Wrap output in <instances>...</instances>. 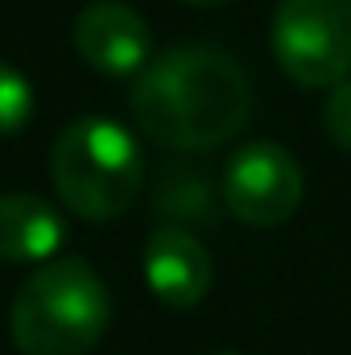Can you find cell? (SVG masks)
Instances as JSON below:
<instances>
[{"label": "cell", "instance_id": "1", "mask_svg": "<svg viewBox=\"0 0 351 355\" xmlns=\"http://www.w3.org/2000/svg\"><path fill=\"white\" fill-rule=\"evenodd\" d=\"M137 128L170 149L203 153L228 145L252 116V83L244 67L215 46H174L149 58L132 83Z\"/></svg>", "mask_w": 351, "mask_h": 355}, {"label": "cell", "instance_id": "2", "mask_svg": "<svg viewBox=\"0 0 351 355\" xmlns=\"http://www.w3.org/2000/svg\"><path fill=\"white\" fill-rule=\"evenodd\" d=\"M112 322V293L83 257L37 265L8 306V339L21 355H91Z\"/></svg>", "mask_w": 351, "mask_h": 355}, {"label": "cell", "instance_id": "3", "mask_svg": "<svg viewBox=\"0 0 351 355\" xmlns=\"http://www.w3.org/2000/svg\"><path fill=\"white\" fill-rule=\"evenodd\" d=\"M50 182L71 215L108 223L137 202L145 186V157L124 124L108 116H83L58 132L50 149Z\"/></svg>", "mask_w": 351, "mask_h": 355}, {"label": "cell", "instance_id": "4", "mask_svg": "<svg viewBox=\"0 0 351 355\" xmlns=\"http://www.w3.org/2000/svg\"><path fill=\"white\" fill-rule=\"evenodd\" d=\"M268 46L298 87L331 91L351 79V0H281Z\"/></svg>", "mask_w": 351, "mask_h": 355}, {"label": "cell", "instance_id": "5", "mask_svg": "<svg viewBox=\"0 0 351 355\" xmlns=\"http://www.w3.org/2000/svg\"><path fill=\"white\" fill-rule=\"evenodd\" d=\"M219 194L228 211L248 227H281L293 219L306 194V174L298 157L277 141H248L240 145L219 178Z\"/></svg>", "mask_w": 351, "mask_h": 355}, {"label": "cell", "instance_id": "6", "mask_svg": "<svg viewBox=\"0 0 351 355\" xmlns=\"http://www.w3.org/2000/svg\"><path fill=\"white\" fill-rule=\"evenodd\" d=\"M71 46L95 75L137 79L153 58V33L145 17L124 0H91L71 25Z\"/></svg>", "mask_w": 351, "mask_h": 355}, {"label": "cell", "instance_id": "7", "mask_svg": "<svg viewBox=\"0 0 351 355\" xmlns=\"http://www.w3.org/2000/svg\"><path fill=\"white\" fill-rule=\"evenodd\" d=\"M211 281H215V265H211L207 244L190 227L162 219L145 240V285H149V293L162 306L190 310L211 293Z\"/></svg>", "mask_w": 351, "mask_h": 355}, {"label": "cell", "instance_id": "8", "mask_svg": "<svg viewBox=\"0 0 351 355\" xmlns=\"http://www.w3.org/2000/svg\"><path fill=\"white\" fill-rule=\"evenodd\" d=\"M67 223L58 207L33 190L0 194V261L4 265H46L62 248Z\"/></svg>", "mask_w": 351, "mask_h": 355}, {"label": "cell", "instance_id": "9", "mask_svg": "<svg viewBox=\"0 0 351 355\" xmlns=\"http://www.w3.org/2000/svg\"><path fill=\"white\" fill-rule=\"evenodd\" d=\"M157 211H166V219L182 227H207L215 219V194L198 174L170 170L157 186Z\"/></svg>", "mask_w": 351, "mask_h": 355}, {"label": "cell", "instance_id": "10", "mask_svg": "<svg viewBox=\"0 0 351 355\" xmlns=\"http://www.w3.org/2000/svg\"><path fill=\"white\" fill-rule=\"evenodd\" d=\"M33 116V87L29 79L0 58V137H17Z\"/></svg>", "mask_w": 351, "mask_h": 355}, {"label": "cell", "instance_id": "11", "mask_svg": "<svg viewBox=\"0 0 351 355\" xmlns=\"http://www.w3.org/2000/svg\"><path fill=\"white\" fill-rule=\"evenodd\" d=\"M323 128H327V137H331L339 149L351 153V79H343V83L331 87L327 103H323Z\"/></svg>", "mask_w": 351, "mask_h": 355}, {"label": "cell", "instance_id": "12", "mask_svg": "<svg viewBox=\"0 0 351 355\" xmlns=\"http://www.w3.org/2000/svg\"><path fill=\"white\" fill-rule=\"evenodd\" d=\"M182 4H194V8H211V4H223V0H182Z\"/></svg>", "mask_w": 351, "mask_h": 355}, {"label": "cell", "instance_id": "13", "mask_svg": "<svg viewBox=\"0 0 351 355\" xmlns=\"http://www.w3.org/2000/svg\"><path fill=\"white\" fill-rule=\"evenodd\" d=\"M215 355H240V352H215Z\"/></svg>", "mask_w": 351, "mask_h": 355}]
</instances>
